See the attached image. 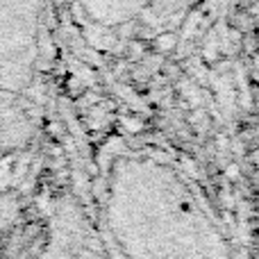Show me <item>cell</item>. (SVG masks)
Masks as SVG:
<instances>
[{"label": "cell", "mask_w": 259, "mask_h": 259, "mask_svg": "<svg viewBox=\"0 0 259 259\" xmlns=\"http://www.w3.org/2000/svg\"><path fill=\"white\" fill-rule=\"evenodd\" d=\"M248 3H250V21H252V27H255V34L259 41V0H248Z\"/></svg>", "instance_id": "1"}]
</instances>
